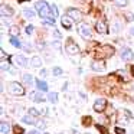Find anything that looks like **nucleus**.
Masks as SVG:
<instances>
[{"instance_id": "f257e3e1", "label": "nucleus", "mask_w": 134, "mask_h": 134, "mask_svg": "<svg viewBox=\"0 0 134 134\" xmlns=\"http://www.w3.org/2000/svg\"><path fill=\"white\" fill-rule=\"evenodd\" d=\"M35 7H36V10L39 12V15H41V18H49V16H53L52 13H51V6H48V3L46 2H38V3L35 4ZM55 18V16H53Z\"/></svg>"}, {"instance_id": "f03ea898", "label": "nucleus", "mask_w": 134, "mask_h": 134, "mask_svg": "<svg viewBox=\"0 0 134 134\" xmlns=\"http://www.w3.org/2000/svg\"><path fill=\"white\" fill-rule=\"evenodd\" d=\"M9 92L13 94V95H23L25 88L22 87L19 82H10L9 84Z\"/></svg>"}, {"instance_id": "7ed1b4c3", "label": "nucleus", "mask_w": 134, "mask_h": 134, "mask_svg": "<svg viewBox=\"0 0 134 134\" xmlns=\"http://www.w3.org/2000/svg\"><path fill=\"white\" fill-rule=\"evenodd\" d=\"M65 51H66V53H69V55H76V53L79 52V48L72 39H69V41L66 42V45H65Z\"/></svg>"}, {"instance_id": "20e7f679", "label": "nucleus", "mask_w": 134, "mask_h": 134, "mask_svg": "<svg viewBox=\"0 0 134 134\" xmlns=\"http://www.w3.org/2000/svg\"><path fill=\"white\" fill-rule=\"evenodd\" d=\"M78 32H79V35H81L84 39H90V38H91V30H90V26H88V25H85V23H81V25H79Z\"/></svg>"}, {"instance_id": "39448f33", "label": "nucleus", "mask_w": 134, "mask_h": 134, "mask_svg": "<svg viewBox=\"0 0 134 134\" xmlns=\"http://www.w3.org/2000/svg\"><path fill=\"white\" fill-rule=\"evenodd\" d=\"M66 15L69 16L72 20H75V22H81V19H82L81 12H79V10H76V9H72V7H69V9L66 10Z\"/></svg>"}, {"instance_id": "423d86ee", "label": "nucleus", "mask_w": 134, "mask_h": 134, "mask_svg": "<svg viewBox=\"0 0 134 134\" xmlns=\"http://www.w3.org/2000/svg\"><path fill=\"white\" fill-rule=\"evenodd\" d=\"M105 107H107V99H104V98H98L94 102V111H97V113L104 111Z\"/></svg>"}, {"instance_id": "0eeeda50", "label": "nucleus", "mask_w": 134, "mask_h": 134, "mask_svg": "<svg viewBox=\"0 0 134 134\" xmlns=\"http://www.w3.org/2000/svg\"><path fill=\"white\" fill-rule=\"evenodd\" d=\"M133 58H134V53L131 49L124 48V49L121 51V59L122 61H133Z\"/></svg>"}, {"instance_id": "6e6552de", "label": "nucleus", "mask_w": 134, "mask_h": 134, "mask_svg": "<svg viewBox=\"0 0 134 134\" xmlns=\"http://www.w3.org/2000/svg\"><path fill=\"white\" fill-rule=\"evenodd\" d=\"M91 68H92L94 71H97V72H102V71L105 69V64L102 61H94L92 64H91Z\"/></svg>"}, {"instance_id": "1a4fd4ad", "label": "nucleus", "mask_w": 134, "mask_h": 134, "mask_svg": "<svg viewBox=\"0 0 134 134\" xmlns=\"http://www.w3.org/2000/svg\"><path fill=\"white\" fill-rule=\"evenodd\" d=\"M95 29H97V32H98V33H108V26L105 25V22H102V20L97 22Z\"/></svg>"}, {"instance_id": "9d476101", "label": "nucleus", "mask_w": 134, "mask_h": 134, "mask_svg": "<svg viewBox=\"0 0 134 134\" xmlns=\"http://www.w3.org/2000/svg\"><path fill=\"white\" fill-rule=\"evenodd\" d=\"M13 59H15V62H16V65H18V66H27V61H26V58H25V56L16 55V56H13Z\"/></svg>"}, {"instance_id": "9b49d317", "label": "nucleus", "mask_w": 134, "mask_h": 134, "mask_svg": "<svg viewBox=\"0 0 134 134\" xmlns=\"http://www.w3.org/2000/svg\"><path fill=\"white\" fill-rule=\"evenodd\" d=\"M61 23H62V26L66 27V29H71V27H72V20H71V18L68 15L61 19Z\"/></svg>"}, {"instance_id": "f8f14e48", "label": "nucleus", "mask_w": 134, "mask_h": 134, "mask_svg": "<svg viewBox=\"0 0 134 134\" xmlns=\"http://www.w3.org/2000/svg\"><path fill=\"white\" fill-rule=\"evenodd\" d=\"M41 92H42V91H41ZM41 92H32V94H30V98H32L33 101H36V102H42V101H45Z\"/></svg>"}, {"instance_id": "ddd939ff", "label": "nucleus", "mask_w": 134, "mask_h": 134, "mask_svg": "<svg viewBox=\"0 0 134 134\" xmlns=\"http://www.w3.org/2000/svg\"><path fill=\"white\" fill-rule=\"evenodd\" d=\"M101 52H102L101 56H110V55H113V53H114V49L111 46H104L101 49Z\"/></svg>"}, {"instance_id": "4468645a", "label": "nucleus", "mask_w": 134, "mask_h": 134, "mask_svg": "<svg viewBox=\"0 0 134 134\" xmlns=\"http://www.w3.org/2000/svg\"><path fill=\"white\" fill-rule=\"evenodd\" d=\"M30 65H32V66H35V68H39L42 65V59L39 58V56H33V58L30 59Z\"/></svg>"}, {"instance_id": "2eb2a0df", "label": "nucleus", "mask_w": 134, "mask_h": 134, "mask_svg": "<svg viewBox=\"0 0 134 134\" xmlns=\"http://www.w3.org/2000/svg\"><path fill=\"white\" fill-rule=\"evenodd\" d=\"M36 85H38L39 91H42V92H45V91H48V85L45 81H42V79H38L36 81Z\"/></svg>"}, {"instance_id": "dca6fc26", "label": "nucleus", "mask_w": 134, "mask_h": 134, "mask_svg": "<svg viewBox=\"0 0 134 134\" xmlns=\"http://www.w3.org/2000/svg\"><path fill=\"white\" fill-rule=\"evenodd\" d=\"M35 10H32V9H23V16L26 19H33L35 18Z\"/></svg>"}, {"instance_id": "f3484780", "label": "nucleus", "mask_w": 134, "mask_h": 134, "mask_svg": "<svg viewBox=\"0 0 134 134\" xmlns=\"http://www.w3.org/2000/svg\"><path fill=\"white\" fill-rule=\"evenodd\" d=\"M22 121L26 122V124H36V122H35V118H33L32 114H29V115H25L23 118H22Z\"/></svg>"}, {"instance_id": "a211bd4d", "label": "nucleus", "mask_w": 134, "mask_h": 134, "mask_svg": "<svg viewBox=\"0 0 134 134\" xmlns=\"http://www.w3.org/2000/svg\"><path fill=\"white\" fill-rule=\"evenodd\" d=\"M9 124H7V122H2V124H0V133L2 134H9Z\"/></svg>"}, {"instance_id": "6ab92c4d", "label": "nucleus", "mask_w": 134, "mask_h": 134, "mask_svg": "<svg viewBox=\"0 0 134 134\" xmlns=\"http://www.w3.org/2000/svg\"><path fill=\"white\" fill-rule=\"evenodd\" d=\"M48 99H49L51 102H53V104L58 102V94H56V92H49V94H48Z\"/></svg>"}, {"instance_id": "aec40b11", "label": "nucleus", "mask_w": 134, "mask_h": 134, "mask_svg": "<svg viewBox=\"0 0 134 134\" xmlns=\"http://www.w3.org/2000/svg\"><path fill=\"white\" fill-rule=\"evenodd\" d=\"M9 33H10V36H13V38H18L19 36V27L18 26H12L10 30H9Z\"/></svg>"}, {"instance_id": "412c9836", "label": "nucleus", "mask_w": 134, "mask_h": 134, "mask_svg": "<svg viewBox=\"0 0 134 134\" xmlns=\"http://www.w3.org/2000/svg\"><path fill=\"white\" fill-rule=\"evenodd\" d=\"M23 81H25V84H26V85H32V82H33L32 75H30V74H25V75H23Z\"/></svg>"}, {"instance_id": "4be33fe9", "label": "nucleus", "mask_w": 134, "mask_h": 134, "mask_svg": "<svg viewBox=\"0 0 134 134\" xmlns=\"http://www.w3.org/2000/svg\"><path fill=\"white\" fill-rule=\"evenodd\" d=\"M2 15H3V18H6V16H12L13 10L12 9H6V6H3L2 7Z\"/></svg>"}, {"instance_id": "5701e85b", "label": "nucleus", "mask_w": 134, "mask_h": 134, "mask_svg": "<svg viewBox=\"0 0 134 134\" xmlns=\"http://www.w3.org/2000/svg\"><path fill=\"white\" fill-rule=\"evenodd\" d=\"M10 42H12V45H13V46H16V48H22V46H23V45L20 43V41H18V39L13 38V36H12V39H10Z\"/></svg>"}, {"instance_id": "b1692460", "label": "nucleus", "mask_w": 134, "mask_h": 134, "mask_svg": "<svg viewBox=\"0 0 134 134\" xmlns=\"http://www.w3.org/2000/svg\"><path fill=\"white\" fill-rule=\"evenodd\" d=\"M120 29H121V25H120V22H114V27H113L111 30H113V32L115 33V32H118Z\"/></svg>"}, {"instance_id": "393cba45", "label": "nucleus", "mask_w": 134, "mask_h": 134, "mask_svg": "<svg viewBox=\"0 0 134 134\" xmlns=\"http://www.w3.org/2000/svg\"><path fill=\"white\" fill-rule=\"evenodd\" d=\"M114 3L117 4V6H125V4H127V0H114Z\"/></svg>"}, {"instance_id": "a878e982", "label": "nucleus", "mask_w": 134, "mask_h": 134, "mask_svg": "<svg viewBox=\"0 0 134 134\" xmlns=\"http://www.w3.org/2000/svg\"><path fill=\"white\" fill-rule=\"evenodd\" d=\"M51 13H52V15L55 16V18L58 16V7H56L55 4H52V6H51Z\"/></svg>"}, {"instance_id": "bb28decb", "label": "nucleus", "mask_w": 134, "mask_h": 134, "mask_svg": "<svg viewBox=\"0 0 134 134\" xmlns=\"http://www.w3.org/2000/svg\"><path fill=\"white\" fill-rule=\"evenodd\" d=\"M53 75H56V76L62 75V69L59 66H55V68H53Z\"/></svg>"}, {"instance_id": "cd10ccee", "label": "nucleus", "mask_w": 134, "mask_h": 134, "mask_svg": "<svg viewBox=\"0 0 134 134\" xmlns=\"http://www.w3.org/2000/svg\"><path fill=\"white\" fill-rule=\"evenodd\" d=\"M52 48H55V49H61V42L59 41H55V42H52Z\"/></svg>"}, {"instance_id": "c85d7f7f", "label": "nucleus", "mask_w": 134, "mask_h": 134, "mask_svg": "<svg viewBox=\"0 0 134 134\" xmlns=\"http://www.w3.org/2000/svg\"><path fill=\"white\" fill-rule=\"evenodd\" d=\"M26 33H27V35H32V33H33V26H32V25L26 26Z\"/></svg>"}, {"instance_id": "c756f323", "label": "nucleus", "mask_w": 134, "mask_h": 134, "mask_svg": "<svg viewBox=\"0 0 134 134\" xmlns=\"http://www.w3.org/2000/svg\"><path fill=\"white\" fill-rule=\"evenodd\" d=\"M125 18H127V20H134V15L133 13H125Z\"/></svg>"}, {"instance_id": "7c9ffc66", "label": "nucleus", "mask_w": 134, "mask_h": 134, "mask_svg": "<svg viewBox=\"0 0 134 134\" xmlns=\"http://www.w3.org/2000/svg\"><path fill=\"white\" fill-rule=\"evenodd\" d=\"M2 69H3V71H9V69H10L9 64H6V62H3V64H2Z\"/></svg>"}, {"instance_id": "2f4dec72", "label": "nucleus", "mask_w": 134, "mask_h": 134, "mask_svg": "<svg viewBox=\"0 0 134 134\" xmlns=\"http://www.w3.org/2000/svg\"><path fill=\"white\" fill-rule=\"evenodd\" d=\"M29 114H32V115H38V114H41V113H38V110H36V108H30Z\"/></svg>"}, {"instance_id": "473e14b6", "label": "nucleus", "mask_w": 134, "mask_h": 134, "mask_svg": "<svg viewBox=\"0 0 134 134\" xmlns=\"http://www.w3.org/2000/svg\"><path fill=\"white\" fill-rule=\"evenodd\" d=\"M115 133H117V134H125V131H124V128L117 127V128H115Z\"/></svg>"}, {"instance_id": "72a5a7b5", "label": "nucleus", "mask_w": 134, "mask_h": 134, "mask_svg": "<svg viewBox=\"0 0 134 134\" xmlns=\"http://www.w3.org/2000/svg\"><path fill=\"white\" fill-rule=\"evenodd\" d=\"M53 35H55L58 39H61V33H59V30H58V29H53Z\"/></svg>"}, {"instance_id": "f704fd0d", "label": "nucleus", "mask_w": 134, "mask_h": 134, "mask_svg": "<svg viewBox=\"0 0 134 134\" xmlns=\"http://www.w3.org/2000/svg\"><path fill=\"white\" fill-rule=\"evenodd\" d=\"M23 48H25V51H27V52H29V51H32V46H30L29 43H25Z\"/></svg>"}, {"instance_id": "c9c22d12", "label": "nucleus", "mask_w": 134, "mask_h": 134, "mask_svg": "<svg viewBox=\"0 0 134 134\" xmlns=\"http://www.w3.org/2000/svg\"><path fill=\"white\" fill-rule=\"evenodd\" d=\"M15 131H16V133H23V128H20L19 125H16V127H15Z\"/></svg>"}, {"instance_id": "e433bc0d", "label": "nucleus", "mask_w": 134, "mask_h": 134, "mask_svg": "<svg viewBox=\"0 0 134 134\" xmlns=\"http://www.w3.org/2000/svg\"><path fill=\"white\" fill-rule=\"evenodd\" d=\"M39 128H41V130H42V128H45V127H46V124H45V122H39Z\"/></svg>"}, {"instance_id": "4c0bfd02", "label": "nucleus", "mask_w": 134, "mask_h": 134, "mask_svg": "<svg viewBox=\"0 0 134 134\" xmlns=\"http://www.w3.org/2000/svg\"><path fill=\"white\" fill-rule=\"evenodd\" d=\"M41 76H46V69H42L41 71Z\"/></svg>"}, {"instance_id": "58836bf2", "label": "nucleus", "mask_w": 134, "mask_h": 134, "mask_svg": "<svg viewBox=\"0 0 134 134\" xmlns=\"http://www.w3.org/2000/svg\"><path fill=\"white\" fill-rule=\"evenodd\" d=\"M46 108H43V110H41V114H42V115H45V114H46Z\"/></svg>"}, {"instance_id": "ea45409f", "label": "nucleus", "mask_w": 134, "mask_h": 134, "mask_svg": "<svg viewBox=\"0 0 134 134\" xmlns=\"http://www.w3.org/2000/svg\"><path fill=\"white\" fill-rule=\"evenodd\" d=\"M130 35H133V36H134V26L130 29Z\"/></svg>"}, {"instance_id": "a19ab883", "label": "nucleus", "mask_w": 134, "mask_h": 134, "mask_svg": "<svg viewBox=\"0 0 134 134\" xmlns=\"http://www.w3.org/2000/svg\"><path fill=\"white\" fill-rule=\"evenodd\" d=\"M30 134H39V131H36V130L35 131H30Z\"/></svg>"}, {"instance_id": "79ce46f5", "label": "nucleus", "mask_w": 134, "mask_h": 134, "mask_svg": "<svg viewBox=\"0 0 134 134\" xmlns=\"http://www.w3.org/2000/svg\"><path fill=\"white\" fill-rule=\"evenodd\" d=\"M131 72H133V75H134V65H133V68H131Z\"/></svg>"}, {"instance_id": "37998d69", "label": "nucleus", "mask_w": 134, "mask_h": 134, "mask_svg": "<svg viewBox=\"0 0 134 134\" xmlns=\"http://www.w3.org/2000/svg\"><path fill=\"white\" fill-rule=\"evenodd\" d=\"M130 134H134V130H133V131H131V133H130Z\"/></svg>"}, {"instance_id": "c03bdc74", "label": "nucleus", "mask_w": 134, "mask_h": 134, "mask_svg": "<svg viewBox=\"0 0 134 134\" xmlns=\"http://www.w3.org/2000/svg\"><path fill=\"white\" fill-rule=\"evenodd\" d=\"M19 2H25V0H19Z\"/></svg>"}, {"instance_id": "a18cd8bd", "label": "nucleus", "mask_w": 134, "mask_h": 134, "mask_svg": "<svg viewBox=\"0 0 134 134\" xmlns=\"http://www.w3.org/2000/svg\"><path fill=\"white\" fill-rule=\"evenodd\" d=\"M45 134H48V133H45Z\"/></svg>"}]
</instances>
